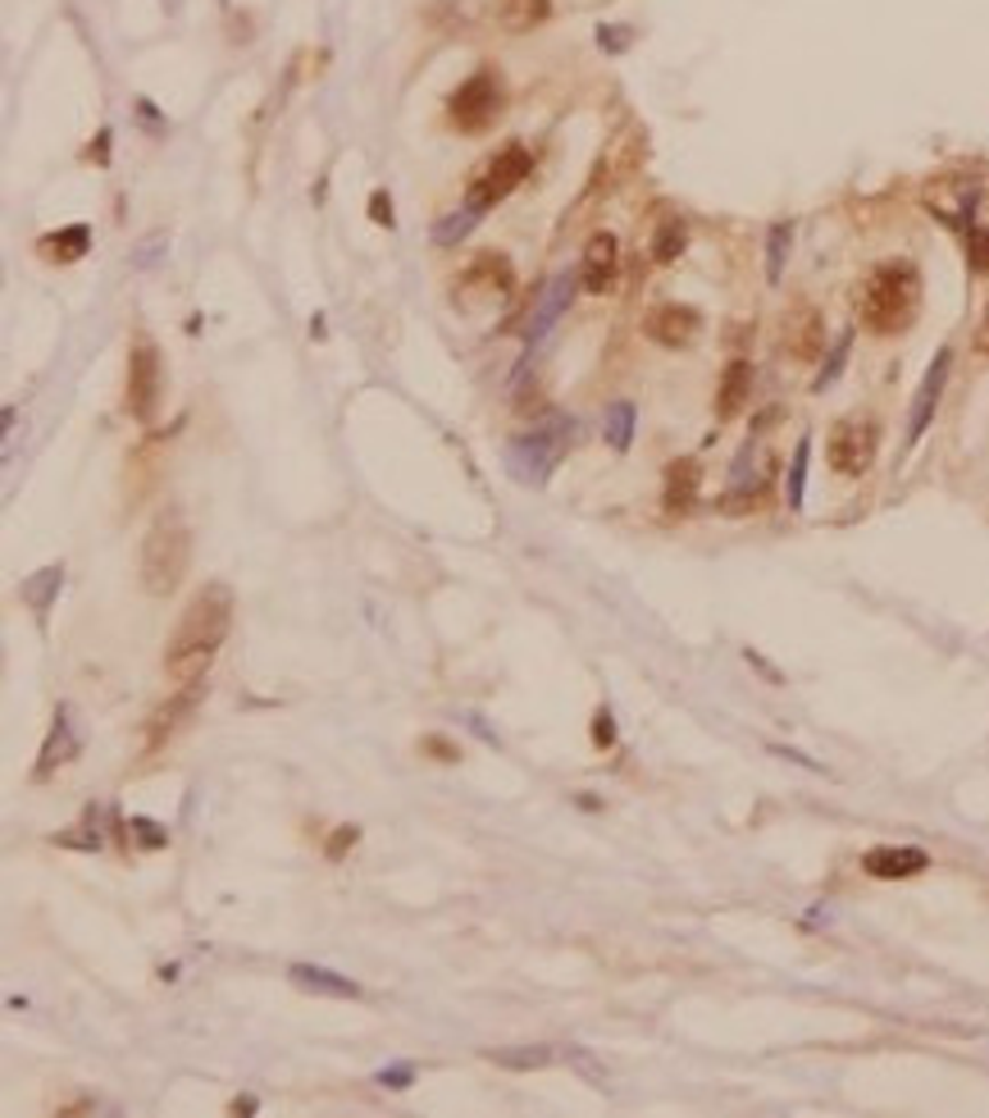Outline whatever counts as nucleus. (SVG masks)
<instances>
[{"mask_svg": "<svg viewBox=\"0 0 989 1118\" xmlns=\"http://www.w3.org/2000/svg\"><path fill=\"white\" fill-rule=\"evenodd\" d=\"M424 749L434 753V759H456V749H452V744H443V740H429Z\"/></svg>", "mask_w": 989, "mask_h": 1118, "instance_id": "nucleus-41", "label": "nucleus"}, {"mask_svg": "<svg viewBox=\"0 0 989 1118\" xmlns=\"http://www.w3.org/2000/svg\"><path fill=\"white\" fill-rule=\"evenodd\" d=\"M192 704H197V680H192V685H182V694H178V699H169V704H165L156 717H151V727H146V735H151V740H146V744H151V749H160V744H165V740L178 731V721L192 712Z\"/></svg>", "mask_w": 989, "mask_h": 1118, "instance_id": "nucleus-23", "label": "nucleus"}, {"mask_svg": "<svg viewBox=\"0 0 989 1118\" xmlns=\"http://www.w3.org/2000/svg\"><path fill=\"white\" fill-rule=\"evenodd\" d=\"M880 452V425L871 416H844L834 420L830 430V443H825V457H830V471L844 475V479H857L867 475L871 462Z\"/></svg>", "mask_w": 989, "mask_h": 1118, "instance_id": "nucleus-8", "label": "nucleus"}, {"mask_svg": "<svg viewBox=\"0 0 989 1118\" xmlns=\"http://www.w3.org/2000/svg\"><path fill=\"white\" fill-rule=\"evenodd\" d=\"M133 835H142V850H165V831L156 827V822H146V818H133V827H129Z\"/></svg>", "mask_w": 989, "mask_h": 1118, "instance_id": "nucleus-34", "label": "nucleus"}, {"mask_svg": "<svg viewBox=\"0 0 989 1118\" xmlns=\"http://www.w3.org/2000/svg\"><path fill=\"white\" fill-rule=\"evenodd\" d=\"M492 19H498V27L511 37L534 33L538 23L552 19V0H498V5H492Z\"/></svg>", "mask_w": 989, "mask_h": 1118, "instance_id": "nucleus-20", "label": "nucleus"}, {"mask_svg": "<svg viewBox=\"0 0 989 1118\" xmlns=\"http://www.w3.org/2000/svg\"><path fill=\"white\" fill-rule=\"evenodd\" d=\"M456 292L511 297V292H515V269H511V261H507V256H492V252H484V256H475V261H470V269H466V275H460Z\"/></svg>", "mask_w": 989, "mask_h": 1118, "instance_id": "nucleus-13", "label": "nucleus"}, {"mask_svg": "<svg viewBox=\"0 0 989 1118\" xmlns=\"http://www.w3.org/2000/svg\"><path fill=\"white\" fill-rule=\"evenodd\" d=\"M698 489H702V466H698V457H675V462L666 466V489H662V502H666L670 517H685V511H693Z\"/></svg>", "mask_w": 989, "mask_h": 1118, "instance_id": "nucleus-17", "label": "nucleus"}, {"mask_svg": "<svg viewBox=\"0 0 989 1118\" xmlns=\"http://www.w3.org/2000/svg\"><path fill=\"white\" fill-rule=\"evenodd\" d=\"M188 566H192V530H188V517L178 507H169L151 521L142 539L137 580L151 598H169L182 585V576H188Z\"/></svg>", "mask_w": 989, "mask_h": 1118, "instance_id": "nucleus-3", "label": "nucleus"}, {"mask_svg": "<svg viewBox=\"0 0 989 1118\" xmlns=\"http://www.w3.org/2000/svg\"><path fill=\"white\" fill-rule=\"evenodd\" d=\"M59 585H65V566H42V571H33L23 585H19V598L33 608V617L37 621H46L51 617V602L59 598Z\"/></svg>", "mask_w": 989, "mask_h": 1118, "instance_id": "nucleus-21", "label": "nucleus"}, {"mask_svg": "<svg viewBox=\"0 0 989 1118\" xmlns=\"http://www.w3.org/2000/svg\"><path fill=\"white\" fill-rule=\"evenodd\" d=\"M575 439V420L566 416H547L543 425H534L530 434H515L507 443V471L520 479V485H547V475L562 466V457L570 452Z\"/></svg>", "mask_w": 989, "mask_h": 1118, "instance_id": "nucleus-4", "label": "nucleus"}, {"mask_svg": "<svg viewBox=\"0 0 989 1118\" xmlns=\"http://www.w3.org/2000/svg\"><path fill=\"white\" fill-rule=\"evenodd\" d=\"M530 169H534V151L524 146V142H507L502 151H492V156L484 160V169L470 178V192H466V206L470 210H492L498 201H507L524 178H530Z\"/></svg>", "mask_w": 989, "mask_h": 1118, "instance_id": "nucleus-6", "label": "nucleus"}, {"mask_svg": "<svg viewBox=\"0 0 989 1118\" xmlns=\"http://www.w3.org/2000/svg\"><path fill=\"white\" fill-rule=\"evenodd\" d=\"M748 398H753V366L748 361H730L716 388V420H734L748 407Z\"/></svg>", "mask_w": 989, "mask_h": 1118, "instance_id": "nucleus-19", "label": "nucleus"}, {"mask_svg": "<svg viewBox=\"0 0 989 1118\" xmlns=\"http://www.w3.org/2000/svg\"><path fill=\"white\" fill-rule=\"evenodd\" d=\"M921 316V269L908 256L880 261L857 288V320L876 339H899Z\"/></svg>", "mask_w": 989, "mask_h": 1118, "instance_id": "nucleus-2", "label": "nucleus"}, {"mask_svg": "<svg viewBox=\"0 0 989 1118\" xmlns=\"http://www.w3.org/2000/svg\"><path fill=\"white\" fill-rule=\"evenodd\" d=\"M137 114H142V124H146L151 133H165V124H160V119H156L160 110H156V106H151L146 97H137Z\"/></svg>", "mask_w": 989, "mask_h": 1118, "instance_id": "nucleus-40", "label": "nucleus"}, {"mask_svg": "<svg viewBox=\"0 0 989 1118\" xmlns=\"http://www.w3.org/2000/svg\"><path fill=\"white\" fill-rule=\"evenodd\" d=\"M169 252V233H151V237H142V243L133 247V269H156L160 265V256Z\"/></svg>", "mask_w": 989, "mask_h": 1118, "instance_id": "nucleus-31", "label": "nucleus"}, {"mask_svg": "<svg viewBox=\"0 0 989 1118\" xmlns=\"http://www.w3.org/2000/svg\"><path fill=\"white\" fill-rule=\"evenodd\" d=\"M862 867H867L876 882H908V876L931 867V859H925V850H912V844H880V850L862 859Z\"/></svg>", "mask_w": 989, "mask_h": 1118, "instance_id": "nucleus-15", "label": "nucleus"}, {"mask_svg": "<svg viewBox=\"0 0 989 1118\" xmlns=\"http://www.w3.org/2000/svg\"><path fill=\"white\" fill-rule=\"evenodd\" d=\"M87 247H91V229L87 224H69V229H59V233H46L42 243H37V252L51 265H74V261L87 256Z\"/></svg>", "mask_w": 989, "mask_h": 1118, "instance_id": "nucleus-22", "label": "nucleus"}, {"mask_svg": "<svg viewBox=\"0 0 989 1118\" xmlns=\"http://www.w3.org/2000/svg\"><path fill=\"white\" fill-rule=\"evenodd\" d=\"M220 5H224V10H229V0H220Z\"/></svg>", "mask_w": 989, "mask_h": 1118, "instance_id": "nucleus-44", "label": "nucleus"}, {"mask_svg": "<svg viewBox=\"0 0 989 1118\" xmlns=\"http://www.w3.org/2000/svg\"><path fill=\"white\" fill-rule=\"evenodd\" d=\"M233 1114H256V1096H237V1100H233Z\"/></svg>", "mask_w": 989, "mask_h": 1118, "instance_id": "nucleus-42", "label": "nucleus"}, {"mask_svg": "<svg viewBox=\"0 0 989 1118\" xmlns=\"http://www.w3.org/2000/svg\"><path fill=\"white\" fill-rule=\"evenodd\" d=\"M685 247H689L685 220H662L657 233H653V261H657V265H675L679 256H685Z\"/></svg>", "mask_w": 989, "mask_h": 1118, "instance_id": "nucleus-26", "label": "nucleus"}, {"mask_svg": "<svg viewBox=\"0 0 989 1118\" xmlns=\"http://www.w3.org/2000/svg\"><path fill=\"white\" fill-rule=\"evenodd\" d=\"M948 366H953V352L940 347V352L931 356V366H925V379H921V388H916V398H912L908 447L921 443V434L931 430V420H935V411H940V398H944V384H948Z\"/></svg>", "mask_w": 989, "mask_h": 1118, "instance_id": "nucleus-9", "label": "nucleus"}, {"mask_svg": "<svg viewBox=\"0 0 989 1118\" xmlns=\"http://www.w3.org/2000/svg\"><path fill=\"white\" fill-rule=\"evenodd\" d=\"M634 425H638L634 402H611V407H607V416H602V439L611 443V452H630Z\"/></svg>", "mask_w": 989, "mask_h": 1118, "instance_id": "nucleus-24", "label": "nucleus"}, {"mask_svg": "<svg viewBox=\"0 0 989 1118\" xmlns=\"http://www.w3.org/2000/svg\"><path fill=\"white\" fill-rule=\"evenodd\" d=\"M789 247H793V224H789V220H776V224H770V233H766V284H780V279H785Z\"/></svg>", "mask_w": 989, "mask_h": 1118, "instance_id": "nucleus-25", "label": "nucleus"}, {"mask_svg": "<svg viewBox=\"0 0 989 1118\" xmlns=\"http://www.w3.org/2000/svg\"><path fill=\"white\" fill-rule=\"evenodd\" d=\"M498 114H502V74H492V69H475L447 97V124L466 137L488 133Z\"/></svg>", "mask_w": 989, "mask_h": 1118, "instance_id": "nucleus-7", "label": "nucleus"}, {"mask_svg": "<svg viewBox=\"0 0 989 1118\" xmlns=\"http://www.w3.org/2000/svg\"><path fill=\"white\" fill-rule=\"evenodd\" d=\"M598 46H602V51H625V46H630V27H607V23H602V27H598Z\"/></svg>", "mask_w": 989, "mask_h": 1118, "instance_id": "nucleus-38", "label": "nucleus"}, {"mask_svg": "<svg viewBox=\"0 0 989 1118\" xmlns=\"http://www.w3.org/2000/svg\"><path fill=\"white\" fill-rule=\"evenodd\" d=\"M575 288H579V279L575 275H556L547 288H543V297L534 301V316H530V324H524V343H543L547 339V329L562 320V311L570 307V297H575Z\"/></svg>", "mask_w": 989, "mask_h": 1118, "instance_id": "nucleus-14", "label": "nucleus"}, {"mask_svg": "<svg viewBox=\"0 0 989 1118\" xmlns=\"http://www.w3.org/2000/svg\"><path fill=\"white\" fill-rule=\"evenodd\" d=\"M411 1082H415V1069H411V1064H401V1069H384V1073H379V1086H388V1092H407Z\"/></svg>", "mask_w": 989, "mask_h": 1118, "instance_id": "nucleus-36", "label": "nucleus"}, {"mask_svg": "<svg viewBox=\"0 0 989 1118\" xmlns=\"http://www.w3.org/2000/svg\"><path fill=\"white\" fill-rule=\"evenodd\" d=\"M78 749H82V735H78V727H74V708L59 704L55 717H51V735H46V744H42V753H37V772H33V776L46 781L55 767L74 763Z\"/></svg>", "mask_w": 989, "mask_h": 1118, "instance_id": "nucleus-12", "label": "nucleus"}, {"mask_svg": "<svg viewBox=\"0 0 989 1118\" xmlns=\"http://www.w3.org/2000/svg\"><path fill=\"white\" fill-rule=\"evenodd\" d=\"M848 352H853V334H848V329H844V334H840V339H834L830 356H825V370H821V375L812 379V388H816V392H825V388H830L834 379H840V375H844V361H848Z\"/></svg>", "mask_w": 989, "mask_h": 1118, "instance_id": "nucleus-30", "label": "nucleus"}, {"mask_svg": "<svg viewBox=\"0 0 989 1118\" xmlns=\"http://www.w3.org/2000/svg\"><path fill=\"white\" fill-rule=\"evenodd\" d=\"M484 1060H488V1064H502V1069L524 1073V1069H543V1064H552V1050H547V1045H502V1050H488Z\"/></svg>", "mask_w": 989, "mask_h": 1118, "instance_id": "nucleus-27", "label": "nucleus"}, {"mask_svg": "<svg viewBox=\"0 0 989 1118\" xmlns=\"http://www.w3.org/2000/svg\"><path fill=\"white\" fill-rule=\"evenodd\" d=\"M615 275H621V243L607 233V229H598L589 243H584V265H579V288L584 292H593V297H602V292H611L615 288Z\"/></svg>", "mask_w": 989, "mask_h": 1118, "instance_id": "nucleus-10", "label": "nucleus"}, {"mask_svg": "<svg viewBox=\"0 0 989 1118\" xmlns=\"http://www.w3.org/2000/svg\"><path fill=\"white\" fill-rule=\"evenodd\" d=\"M288 982L297 990H305V995H329V1000H356V995H360L356 982H347L343 973H333V968H320V963H292Z\"/></svg>", "mask_w": 989, "mask_h": 1118, "instance_id": "nucleus-18", "label": "nucleus"}, {"mask_svg": "<svg viewBox=\"0 0 989 1118\" xmlns=\"http://www.w3.org/2000/svg\"><path fill=\"white\" fill-rule=\"evenodd\" d=\"M825 347V320L816 307H798L785 316V352L798 361H816Z\"/></svg>", "mask_w": 989, "mask_h": 1118, "instance_id": "nucleus-16", "label": "nucleus"}, {"mask_svg": "<svg viewBox=\"0 0 989 1118\" xmlns=\"http://www.w3.org/2000/svg\"><path fill=\"white\" fill-rule=\"evenodd\" d=\"M985 347H989V307H985Z\"/></svg>", "mask_w": 989, "mask_h": 1118, "instance_id": "nucleus-43", "label": "nucleus"}, {"mask_svg": "<svg viewBox=\"0 0 989 1118\" xmlns=\"http://www.w3.org/2000/svg\"><path fill=\"white\" fill-rule=\"evenodd\" d=\"M369 220H375L379 229H392V220H397V215H392V197H388L384 188L369 192Z\"/></svg>", "mask_w": 989, "mask_h": 1118, "instance_id": "nucleus-33", "label": "nucleus"}, {"mask_svg": "<svg viewBox=\"0 0 989 1118\" xmlns=\"http://www.w3.org/2000/svg\"><path fill=\"white\" fill-rule=\"evenodd\" d=\"M233 626V589L224 580H210L205 589L192 594V602L182 608L169 644H165V672L174 685H192L205 676L210 657L220 653Z\"/></svg>", "mask_w": 989, "mask_h": 1118, "instance_id": "nucleus-1", "label": "nucleus"}, {"mask_svg": "<svg viewBox=\"0 0 989 1118\" xmlns=\"http://www.w3.org/2000/svg\"><path fill=\"white\" fill-rule=\"evenodd\" d=\"M593 744H598V749H611V744H615V721H611L607 708H598V717H593Z\"/></svg>", "mask_w": 989, "mask_h": 1118, "instance_id": "nucleus-37", "label": "nucleus"}, {"mask_svg": "<svg viewBox=\"0 0 989 1118\" xmlns=\"http://www.w3.org/2000/svg\"><path fill=\"white\" fill-rule=\"evenodd\" d=\"M165 402V356L151 334H133L129 347V384H123V411H129L137 425H151Z\"/></svg>", "mask_w": 989, "mask_h": 1118, "instance_id": "nucleus-5", "label": "nucleus"}, {"mask_svg": "<svg viewBox=\"0 0 989 1118\" xmlns=\"http://www.w3.org/2000/svg\"><path fill=\"white\" fill-rule=\"evenodd\" d=\"M475 220H479V210H470V206H466V210H452V215H443V220L434 224V243H438V247H456L460 237L475 229Z\"/></svg>", "mask_w": 989, "mask_h": 1118, "instance_id": "nucleus-28", "label": "nucleus"}, {"mask_svg": "<svg viewBox=\"0 0 989 1118\" xmlns=\"http://www.w3.org/2000/svg\"><path fill=\"white\" fill-rule=\"evenodd\" d=\"M87 160L91 165H110V129H101V137L87 146Z\"/></svg>", "mask_w": 989, "mask_h": 1118, "instance_id": "nucleus-39", "label": "nucleus"}, {"mask_svg": "<svg viewBox=\"0 0 989 1118\" xmlns=\"http://www.w3.org/2000/svg\"><path fill=\"white\" fill-rule=\"evenodd\" d=\"M356 840H360V831H356V827H337V831L329 835V850H324V854H329V859H343Z\"/></svg>", "mask_w": 989, "mask_h": 1118, "instance_id": "nucleus-35", "label": "nucleus"}, {"mask_svg": "<svg viewBox=\"0 0 989 1118\" xmlns=\"http://www.w3.org/2000/svg\"><path fill=\"white\" fill-rule=\"evenodd\" d=\"M967 261L971 275H989V229H967Z\"/></svg>", "mask_w": 989, "mask_h": 1118, "instance_id": "nucleus-32", "label": "nucleus"}, {"mask_svg": "<svg viewBox=\"0 0 989 1118\" xmlns=\"http://www.w3.org/2000/svg\"><path fill=\"white\" fill-rule=\"evenodd\" d=\"M643 334L662 347H689L702 334V316L693 307H679V301H662V307L647 311Z\"/></svg>", "mask_w": 989, "mask_h": 1118, "instance_id": "nucleus-11", "label": "nucleus"}, {"mask_svg": "<svg viewBox=\"0 0 989 1118\" xmlns=\"http://www.w3.org/2000/svg\"><path fill=\"white\" fill-rule=\"evenodd\" d=\"M808 457H812V439H802L793 452V466H789V507L802 511L808 502Z\"/></svg>", "mask_w": 989, "mask_h": 1118, "instance_id": "nucleus-29", "label": "nucleus"}]
</instances>
